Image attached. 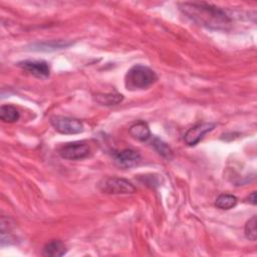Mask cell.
<instances>
[{"label":"cell","instance_id":"cell-6","mask_svg":"<svg viewBox=\"0 0 257 257\" xmlns=\"http://www.w3.org/2000/svg\"><path fill=\"white\" fill-rule=\"evenodd\" d=\"M215 127V123L212 122H202L194 125L193 127L189 128L184 135V141L189 146L197 145L203 137L213 131Z\"/></svg>","mask_w":257,"mask_h":257},{"label":"cell","instance_id":"cell-8","mask_svg":"<svg viewBox=\"0 0 257 257\" xmlns=\"http://www.w3.org/2000/svg\"><path fill=\"white\" fill-rule=\"evenodd\" d=\"M140 154L131 149H125L115 155V163L121 168L135 167L140 163Z\"/></svg>","mask_w":257,"mask_h":257},{"label":"cell","instance_id":"cell-13","mask_svg":"<svg viewBox=\"0 0 257 257\" xmlns=\"http://www.w3.org/2000/svg\"><path fill=\"white\" fill-rule=\"evenodd\" d=\"M122 95L118 93H105L95 95V100L102 105H114L122 100Z\"/></svg>","mask_w":257,"mask_h":257},{"label":"cell","instance_id":"cell-1","mask_svg":"<svg viewBox=\"0 0 257 257\" xmlns=\"http://www.w3.org/2000/svg\"><path fill=\"white\" fill-rule=\"evenodd\" d=\"M180 10L199 25L215 30H226L231 24L229 16L220 8L207 3L184 2Z\"/></svg>","mask_w":257,"mask_h":257},{"label":"cell","instance_id":"cell-2","mask_svg":"<svg viewBox=\"0 0 257 257\" xmlns=\"http://www.w3.org/2000/svg\"><path fill=\"white\" fill-rule=\"evenodd\" d=\"M158 76L150 67L142 64H137L131 67L124 78L125 87L128 90L144 89L156 82Z\"/></svg>","mask_w":257,"mask_h":257},{"label":"cell","instance_id":"cell-16","mask_svg":"<svg viewBox=\"0 0 257 257\" xmlns=\"http://www.w3.org/2000/svg\"><path fill=\"white\" fill-rule=\"evenodd\" d=\"M248 200H249V202H250L251 204L255 205V204H256V193H255V192H252L251 195L248 197Z\"/></svg>","mask_w":257,"mask_h":257},{"label":"cell","instance_id":"cell-9","mask_svg":"<svg viewBox=\"0 0 257 257\" xmlns=\"http://www.w3.org/2000/svg\"><path fill=\"white\" fill-rule=\"evenodd\" d=\"M66 253V246L60 240H52L43 247L42 254L47 257H60Z\"/></svg>","mask_w":257,"mask_h":257},{"label":"cell","instance_id":"cell-3","mask_svg":"<svg viewBox=\"0 0 257 257\" xmlns=\"http://www.w3.org/2000/svg\"><path fill=\"white\" fill-rule=\"evenodd\" d=\"M99 189L105 194L125 195L135 192L134 185L125 179L107 178L99 184Z\"/></svg>","mask_w":257,"mask_h":257},{"label":"cell","instance_id":"cell-7","mask_svg":"<svg viewBox=\"0 0 257 257\" xmlns=\"http://www.w3.org/2000/svg\"><path fill=\"white\" fill-rule=\"evenodd\" d=\"M19 67L28 73L32 74L38 78H46L49 76L50 68L46 61L44 60H24L18 63Z\"/></svg>","mask_w":257,"mask_h":257},{"label":"cell","instance_id":"cell-12","mask_svg":"<svg viewBox=\"0 0 257 257\" xmlns=\"http://www.w3.org/2000/svg\"><path fill=\"white\" fill-rule=\"evenodd\" d=\"M237 204V198L234 195L222 194L220 195L215 202V206L222 210H229L235 207Z\"/></svg>","mask_w":257,"mask_h":257},{"label":"cell","instance_id":"cell-5","mask_svg":"<svg viewBox=\"0 0 257 257\" xmlns=\"http://www.w3.org/2000/svg\"><path fill=\"white\" fill-rule=\"evenodd\" d=\"M58 153L62 159L76 161L88 157L90 153V148L84 142H73L62 146L59 149Z\"/></svg>","mask_w":257,"mask_h":257},{"label":"cell","instance_id":"cell-10","mask_svg":"<svg viewBox=\"0 0 257 257\" xmlns=\"http://www.w3.org/2000/svg\"><path fill=\"white\" fill-rule=\"evenodd\" d=\"M128 132L133 138L139 141H147L151 137V132L148 123L142 120L131 125Z\"/></svg>","mask_w":257,"mask_h":257},{"label":"cell","instance_id":"cell-11","mask_svg":"<svg viewBox=\"0 0 257 257\" xmlns=\"http://www.w3.org/2000/svg\"><path fill=\"white\" fill-rule=\"evenodd\" d=\"M19 112L13 105L3 104L0 107V118L4 122H14L19 119Z\"/></svg>","mask_w":257,"mask_h":257},{"label":"cell","instance_id":"cell-15","mask_svg":"<svg viewBox=\"0 0 257 257\" xmlns=\"http://www.w3.org/2000/svg\"><path fill=\"white\" fill-rule=\"evenodd\" d=\"M244 233H245V236L248 240H251V241H255L256 240V236H257V233H256V216H252V218H250L246 225H245V229H244Z\"/></svg>","mask_w":257,"mask_h":257},{"label":"cell","instance_id":"cell-14","mask_svg":"<svg viewBox=\"0 0 257 257\" xmlns=\"http://www.w3.org/2000/svg\"><path fill=\"white\" fill-rule=\"evenodd\" d=\"M152 146L154 147V149L164 158H167V159H171L172 158V155H173V152L171 150V148L166 144L164 143L163 141H161L160 139L158 138H155L152 142Z\"/></svg>","mask_w":257,"mask_h":257},{"label":"cell","instance_id":"cell-4","mask_svg":"<svg viewBox=\"0 0 257 257\" xmlns=\"http://www.w3.org/2000/svg\"><path fill=\"white\" fill-rule=\"evenodd\" d=\"M50 123L56 132L62 135H75L83 131V124L80 120L67 116H53Z\"/></svg>","mask_w":257,"mask_h":257}]
</instances>
